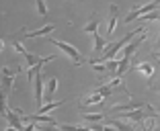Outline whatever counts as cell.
<instances>
[{
  "label": "cell",
  "mask_w": 160,
  "mask_h": 131,
  "mask_svg": "<svg viewBox=\"0 0 160 131\" xmlns=\"http://www.w3.org/2000/svg\"><path fill=\"white\" fill-rule=\"evenodd\" d=\"M109 125H113L117 131H133V127H132V125H127V123L119 121V119H111V123H109Z\"/></svg>",
  "instance_id": "obj_11"
},
{
  "label": "cell",
  "mask_w": 160,
  "mask_h": 131,
  "mask_svg": "<svg viewBox=\"0 0 160 131\" xmlns=\"http://www.w3.org/2000/svg\"><path fill=\"white\" fill-rule=\"evenodd\" d=\"M99 103H103V96H101L99 92H94V94H90V96L82 98V104H99Z\"/></svg>",
  "instance_id": "obj_10"
},
{
  "label": "cell",
  "mask_w": 160,
  "mask_h": 131,
  "mask_svg": "<svg viewBox=\"0 0 160 131\" xmlns=\"http://www.w3.org/2000/svg\"><path fill=\"white\" fill-rule=\"evenodd\" d=\"M99 23H101V19L97 17V14H92V17H90V21L84 25V27H82V31L92 35V33H97V29H99Z\"/></svg>",
  "instance_id": "obj_9"
},
{
  "label": "cell",
  "mask_w": 160,
  "mask_h": 131,
  "mask_svg": "<svg viewBox=\"0 0 160 131\" xmlns=\"http://www.w3.org/2000/svg\"><path fill=\"white\" fill-rule=\"evenodd\" d=\"M154 10H160V0H152V2H148V4H144V6H138V8H133L132 12L127 14L125 23H133L136 19H140V17H146V14L154 12Z\"/></svg>",
  "instance_id": "obj_4"
},
{
  "label": "cell",
  "mask_w": 160,
  "mask_h": 131,
  "mask_svg": "<svg viewBox=\"0 0 160 131\" xmlns=\"http://www.w3.org/2000/svg\"><path fill=\"white\" fill-rule=\"evenodd\" d=\"M117 12H119L117 4H111V6H109V25H107V35H113L115 27H117Z\"/></svg>",
  "instance_id": "obj_7"
},
{
  "label": "cell",
  "mask_w": 160,
  "mask_h": 131,
  "mask_svg": "<svg viewBox=\"0 0 160 131\" xmlns=\"http://www.w3.org/2000/svg\"><path fill=\"white\" fill-rule=\"evenodd\" d=\"M53 61V56H47V57H41L37 66L33 68H29L27 74H29V80H31V84H33V100L37 104V111L41 109V103H43V78H41V68L45 64Z\"/></svg>",
  "instance_id": "obj_1"
},
{
  "label": "cell",
  "mask_w": 160,
  "mask_h": 131,
  "mask_svg": "<svg viewBox=\"0 0 160 131\" xmlns=\"http://www.w3.org/2000/svg\"><path fill=\"white\" fill-rule=\"evenodd\" d=\"M140 33H146V29H144V27H140V29H136V31H132V33H127V35H123V37L119 39V41H113L111 45H107V47H105V51L101 53L99 57L90 60V64H103V61H111V60H115V56H117V51H119V49H123V47H125L127 43H132L133 35H140Z\"/></svg>",
  "instance_id": "obj_2"
},
{
  "label": "cell",
  "mask_w": 160,
  "mask_h": 131,
  "mask_svg": "<svg viewBox=\"0 0 160 131\" xmlns=\"http://www.w3.org/2000/svg\"><path fill=\"white\" fill-rule=\"evenodd\" d=\"M92 39H94V56L99 57L101 53H103V49L107 47V41H105V39L99 35V31H97V33H92Z\"/></svg>",
  "instance_id": "obj_8"
},
{
  "label": "cell",
  "mask_w": 160,
  "mask_h": 131,
  "mask_svg": "<svg viewBox=\"0 0 160 131\" xmlns=\"http://www.w3.org/2000/svg\"><path fill=\"white\" fill-rule=\"evenodd\" d=\"M47 41L52 43V45H56L58 49H62V51H64V53H66V56L72 60V64H74V66H82V64L86 61L84 57H82V53H80L74 45H70V43L60 41V39H53V37H47Z\"/></svg>",
  "instance_id": "obj_3"
},
{
  "label": "cell",
  "mask_w": 160,
  "mask_h": 131,
  "mask_svg": "<svg viewBox=\"0 0 160 131\" xmlns=\"http://www.w3.org/2000/svg\"><path fill=\"white\" fill-rule=\"evenodd\" d=\"M152 131H160V119L156 121V125H154V129H152Z\"/></svg>",
  "instance_id": "obj_18"
},
{
  "label": "cell",
  "mask_w": 160,
  "mask_h": 131,
  "mask_svg": "<svg viewBox=\"0 0 160 131\" xmlns=\"http://www.w3.org/2000/svg\"><path fill=\"white\" fill-rule=\"evenodd\" d=\"M2 49H4V41H2V39H0V51H2Z\"/></svg>",
  "instance_id": "obj_19"
},
{
  "label": "cell",
  "mask_w": 160,
  "mask_h": 131,
  "mask_svg": "<svg viewBox=\"0 0 160 131\" xmlns=\"http://www.w3.org/2000/svg\"><path fill=\"white\" fill-rule=\"evenodd\" d=\"M105 115L103 113H90V115H82V121L84 123H97V121H101Z\"/></svg>",
  "instance_id": "obj_13"
},
{
  "label": "cell",
  "mask_w": 160,
  "mask_h": 131,
  "mask_svg": "<svg viewBox=\"0 0 160 131\" xmlns=\"http://www.w3.org/2000/svg\"><path fill=\"white\" fill-rule=\"evenodd\" d=\"M150 88H152V90H154V92H160V84H152V86H150Z\"/></svg>",
  "instance_id": "obj_17"
},
{
  "label": "cell",
  "mask_w": 160,
  "mask_h": 131,
  "mask_svg": "<svg viewBox=\"0 0 160 131\" xmlns=\"http://www.w3.org/2000/svg\"><path fill=\"white\" fill-rule=\"evenodd\" d=\"M133 68H136L138 72H142L144 76H152L154 74V68H152L150 64H138V66H133Z\"/></svg>",
  "instance_id": "obj_14"
},
{
  "label": "cell",
  "mask_w": 160,
  "mask_h": 131,
  "mask_svg": "<svg viewBox=\"0 0 160 131\" xmlns=\"http://www.w3.org/2000/svg\"><path fill=\"white\" fill-rule=\"evenodd\" d=\"M35 6H37V14L39 17H47V2L45 0H35Z\"/></svg>",
  "instance_id": "obj_15"
},
{
  "label": "cell",
  "mask_w": 160,
  "mask_h": 131,
  "mask_svg": "<svg viewBox=\"0 0 160 131\" xmlns=\"http://www.w3.org/2000/svg\"><path fill=\"white\" fill-rule=\"evenodd\" d=\"M49 33H53V25H43L41 29H37V31H23L21 37L33 39V37H41V35H49Z\"/></svg>",
  "instance_id": "obj_6"
},
{
  "label": "cell",
  "mask_w": 160,
  "mask_h": 131,
  "mask_svg": "<svg viewBox=\"0 0 160 131\" xmlns=\"http://www.w3.org/2000/svg\"><path fill=\"white\" fill-rule=\"evenodd\" d=\"M64 104V100H56V103H47V104H43L41 109H39L35 115H43V113H47V111H52V109H58V107H62Z\"/></svg>",
  "instance_id": "obj_12"
},
{
  "label": "cell",
  "mask_w": 160,
  "mask_h": 131,
  "mask_svg": "<svg viewBox=\"0 0 160 131\" xmlns=\"http://www.w3.org/2000/svg\"><path fill=\"white\" fill-rule=\"evenodd\" d=\"M148 104L144 100H129V103H123V104H115L111 109V113H129V111H138V109H146Z\"/></svg>",
  "instance_id": "obj_5"
},
{
  "label": "cell",
  "mask_w": 160,
  "mask_h": 131,
  "mask_svg": "<svg viewBox=\"0 0 160 131\" xmlns=\"http://www.w3.org/2000/svg\"><path fill=\"white\" fill-rule=\"evenodd\" d=\"M45 88H47V94H53L58 90V78L56 76H52V78H47V84H45Z\"/></svg>",
  "instance_id": "obj_16"
}]
</instances>
